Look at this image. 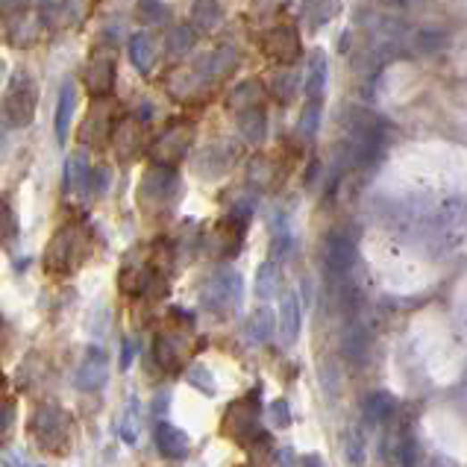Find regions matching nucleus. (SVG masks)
<instances>
[{"mask_svg":"<svg viewBox=\"0 0 467 467\" xmlns=\"http://www.w3.org/2000/svg\"><path fill=\"white\" fill-rule=\"evenodd\" d=\"M347 121H350V129H344V133H347L344 154H347L350 165H356V168L373 165L385 147V124L377 115L362 112V109H350Z\"/></svg>","mask_w":467,"mask_h":467,"instance_id":"1","label":"nucleus"},{"mask_svg":"<svg viewBox=\"0 0 467 467\" xmlns=\"http://www.w3.org/2000/svg\"><path fill=\"white\" fill-rule=\"evenodd\" d=\"M29 435L38 444V450L54 453V455H68L74 435H71V414L59 409L54 403L38 405L29 418Z\"/></svg>","mask_w":467,"mask_h":467,"instance_id":"2","label":"nucleus"},{"mask_svg":"<svg viewBox=\"0 0 467 467\" xmlns=\"http://www.w3.org/2000/svg\"><path fill=\"white\" fill-rule=\"evenodd\" d=\"M259 418H262V403H259V388L245 394V397L232 400L223 412V421H221V432L223 438L238 444L241 450H250L253 444L259 441Z\"/></svg>","mask_w":467,"mask_h":467,"instance_id":"3","label":"nucleus"},{"mask_svg":"<svg viewBox=\"0 0 467 467\" xmlns=\"http://www.w3.org/2000/svg\"><path fill=\"white\" fill-rule=\"evenodd\" d=\"M88 256V241L83 236V229L77 227H63L50 238V245L45 250V271L50 277H68L74 273Z\"/></svg>","mask_w":467,"mask_h":467,"instance_id":"4","label":"nucleus"},{"mask_svg":"<svg viewBox=\"0 0 467 467\" xmlns=\"http://www.w3.org/2000/svg\"><path fill=\"white\" fill-rule=\"evenodd\" d=\"M177 314L179 321H171L154 341V356L165 373H179L186 368V359L191 353V318L182 312Z\"/></svg>","mask_w":467,"mask_h":467,"instance_id":"5","label":"nucleus"},{"mask_svg":"<svg viewBox=\"0 0 467 467\" xmlns=\"http://www.w3.org/2000/svg\"><path fill=\"white\" fill-rule=\"evenodd\" d=\"M179 200V177L171 171V165H156L145 171L141 177V186H138V203L145 212H154V209H174Z\"/></svg>","mask_w":467,"mask_h":467,"instance_id":"6","label":"nucleus"},{"mask_svg":"<svg viewBox=\"0 0 467 467\" xmlns=\"http://www.w3.org/2000/svg\"><path fill=\"white\" fill-rule=\"evenodd\" d=\"M203 306L215 314H229L241 306L245 300V279H241L238 271L232 268H223L212 277L206 286H203Z\"/></svg>","mask_w":467,"mask_h":467,"instance_id":"7","label":"nucleus"},{"mask_svg":"<svg viewBox=\"0 0 467 467\" xmlns=\"http://www.w3.org/2000/svg\"><path fill=\"white\" fill-rule=\"evenodd\" d=\"M38 106V86L29 74H18L13 86L6 88L4 97V115L9 127H27L33 124Z\"/></svg>","mask_w":467,"mask_h":467,"instance_id":"8","label":"nucleus"},{"mask_svg":"<svg viewBox=\"0 0 467 467\" xmlns=\"http://www.w3.org/2000/svg\"><path fill=\"white\" fill-rule=\"evenodd\" d=\"M245 227H247V218L236 215V212H229L227 218L218 221L215 227L206 232V241H203V247L212 259H229L236 256L241 241H245Z\"/></svg>","mask_w":467,"mask_h":467,"instance_id":"9","label":"nucleus"},{"mask_svg":"<svg viewBox=\"0 0 467 467\" xmlns=\"http://www.w3.org/2000/svg\"><path fill=\"white\" fill-rule=\"evenodd\" d=\"M115 109L118 104L112 97H95V106L88 109V115L79 127V141L91 147H104L106 141H112V133H115Z\"/></svg>","mask_w":467,"mask_h":467,"instance_id":"10","label":"nucleus"},{"mask_svg":"<svg viewBox=\"0 0 467 467\" xmlns=\"http://www.w3.org/2000/svg\"><path fill=\"white\" fill-rule=\"evenodd\" d=\"M191 138H195V124H191V121H171L165 133L156 138L150 156H154V162H159V165H174V162H179L188 154Z\"/></svg>","mask_w":467,"mask_h":467,"instance_id":"11","label":"nucleus"},{"mask_svg":"<svg viewBox=\"0 0 467 467\" xmlns=\"http://www.w3.org/2000/svg\"><path fill=\"white\" fill-rule=\"evenodd\" d=\"M262 54H265L271 63H277L279 68H291L294 63H300L303 56V42L300 33L294 27H273L262 38Z\"/></svg>","mask_w":467,"mask_h":467,"instance_id":"12","label":"nucleus"},{"mask_svg":"<svg viewBox=\"0 0 467 467\" xmlns=\"http://www.w3.org/2000/svg\"><path fill=\"white\" fill-rule=\"evenodd\" d=\"M118 59L112 47H97L88 59L86 68V88L91 97H109L115 88V74H118Z\"/></svg>","mask_w":467,"mask_h":467,"instance_id":"13","label":"nucleus"},{"mask_svg":"<svg viewBox=\"0 0 467 467\" xmlns=\"http://www.w3.org/2000/svg\"><path fill=\"white\" fill-rule=\"evenodd\" d=\"M323 262H327V271L332 279H344L356 265V241L344 232H332L327 238V253H323Z\"/></svg>","mask_w":467,"mask_h":467,"instance_id":"14","label":"nucleus"},{"mask_svg":"<svg viewBox=\"0 0 467 467\" xmlns=\"http://www.w3.org/2000/svg\"><path fill=\"white\" fill-rule=\"evenodd\" d=\"M109 379V356L100 347H88L83 362H79L77 368V377H74V385L79 391H100Z\"/></svg>","mask_w":467,"mask_h":467,"instance_id":"15","label":"nucleus"},{"mask_svg":"<svg viewBox=\"0 0 467 467\" xmlns=\"http://www.w3.org/2000/svg\"><path fill=\"white\" fill-rule=\"evenodd\" d=\"M154 441H156V450H159L162 459L182 462L191 453V438L179 429V426L171 423V421H156V426H154Z\"/></svg>","mask_w":467,"mask_h":467,"instance_id":"16","label":"nucleus"},{"mask_svg":"<svg viewBox=\"0 0 467 467\" xmlns=\"http://www.w3.org/2000/svg\"><path fill=\"white\" fill-rule=\"evenodd\" d=\"M141 138H145V124L138 118H121L112 133V147L121 156V162H133L141 150Z\"/></svg>","mask_w":467,"mask_h":467,"instance_id":"17","label":"nucleus"},{"mask_svg":"<svg viewBox=\"0 0 467 467\" xmlns=\"http://www.w3.org/2000/svg\"><path fill=\"white\" fill-rule=\"evenodd\" d=\"M156 282V271L150 262L145 259H133L129 256L124 262V268H121V277H118V286L124 294H133V297H138V294H145L150 286Z\"/></svg>","mask_w":467,"mask_h":467,"instance_id":"18","label":"nucleus"},{"mask_svg":"<svg viewBox=\"0 0 467 467\" xmlns=\"http://www.w3.org/2000/svg\"><path fill=\"white\" fill-rule=\"evenodd\" d=\"M394 414H397V400L388 391H373L362 403V418L371 426H385Z\"/></svg>","mask_w":467,"mask_h":467,"instance_id":"19","label":"nucleus"},{"mask_svg":"<svg viewBox=\"0 0 467 467\" xmlns=\"http://www.w3.org/2000/svg\"><path fill=\"white\" fill-rule=\"evenodd\" d=\"M327 79H329L327 56H323L321 50H314L312 63H309V71H306V83H303V91H306V97L314 100V104H321L323 95H327Z\"/></svg>","mask_w":467,"mask_h":467,"instance_id":"20","label":"nucleus"},{"mask_svg":"<svg viewBox=\"0 0 467 467\" xmlns=\"http://www.w3.org/2000/svg\"><path fill=\"white\" fill-rule=\"evenodd\" d=\"M236 127H238V133L241 138L247 141V145H262L268 136V115L259 109H247V112H238L236 115Z\"/></svg>","mask_w":467,"mask_h":467,"instance_id":"21","label":"nucleus"},{"mask_svg":"<svg viewBox=\"0 0 467 467\" xmlns=\"http://www.w3.org/2000/svg\"><path fill=\"white\" fill-rule=\"evenodd\" d=\"M74 106H77V86H74V83H65L63 91H59L56 118H54L56 141H59V145H65V138H68V127H71V118H74Z\"/></svg>","mask_w":467,"mask_h":467,"instance_id":"22","label":"nucleus"},{"mask_svg":"<svg viewBox=\"0 0 467 467\" xmlns=\"http://www.w3.org/2000/svg\"><path fill=\"white\" fill-rule=\"evenodd\" d=\"M300 323H303V314H300L297 294H286V297H282V306H279V335H282V341L286 344L297 341Z\"/></svg>","mask_w":467,"mask_h":467,"instance_id":"23","label":"nucleus"},{"mask_svg":"<svg viewBox=\"0 0 467 467\" xmlns=\"http://www.w3.org/2000/svg\"><path fill=\"white\" fill-rule=\"evenodd\" d=\"M91 179V162L86 150H74L65 159V188L68 191H83Z\"/></svg>","mask_w":467,"mask_h":467,"instance_id":"24","label":"nucleus"},{"mask_svg":"<svg viewBox=\"0 0 467 467\" xmlns=\"http://www.w3.org/2000/svg\"><path fill=\"white\" fill-rule=\"evenodd\" d=\"M273 329H277V321H273L271 309H256L245 323V338L250 344H268Z\"/></svg>","mask_w":467,"mask_h":467,"instance_id":"25","label":"nucleus"},{"mask_svg":"<svg viewBox=\"0 0 467 467\" xmlns=\"http://www.w3.org/2000/svg\"><path fill=\"white\" fill-rule=\"evenodd\" d=\"M335 13V0H303L300 4V21L306 29H321L323 24H329V18Z\"/></svg>","mask_w":467,"mask_h":467,"instance_id":"26","label":"nucleus"},{"mask_svg":"<svg viewBox=\"0 0 467 467\" xmlns=\"http://www.w3.org/2000/svg\"><path fill=\"white\" fill-rule=\"evenodd\" d=\"M262 100H265V88H262L259 79H247V83L236 86V91H232L229 97V109L236 112H247V109H259Z\"/></svg>","mask_w":467,"mask_h":467,"instance_id":"27","label":"nucleus"},{"mask_svg":"<svg viewBox=\"0 0 467 467\" xmlns=\"http://www.w3.org/2000/svg\"><path fill=\"white\" fill-rule=\"evenodd\" d=\"M129 59H133L136 71L147 74V71L154 68V63H156V42H154V36L136 33L133 38H129Z\"/></svg>","mask_w":467,"mask_h":467,"instance_id":"28","label":"nucleus"},{"mask_svg":"<svg viewBox=\"0 0 467 467\" xmlns=\"http://www.w3.org/2000/svg\"><path fill=\"white\" fill-rule=\"evenodd\" d=\"M279 282H282V268L277 259H268L262 262L259 271H256V297L262 300H271L279 294Z\"/></svg>","mask_w":467,"mask_h":467,"instance_id":"29","label":"nucleus"},{"mask_svg":"<svg viewBox=\"0 0 467 467\" xmlns=\"http://www.w3.org/2000/svg\"><path fill=\"white\" fill-rule=\"evenodd\" d=\"M191 15H195V27L203 29V33H212V29H218V24L223 21V9L218 0H195Z\"/></svg>","mask_w":467,"mask_h":467,"instance_id":"30","label":"nucleus"},{"mask_svg":"<svg viewBox=\"0 0 467 467\" xmlns=\"http://www.w3.org/2000/svg\"><path fill=\"white\" fill-rule=\"evenodd\" d=\"M344 459H347L353 467H362L364 459H368V438H364V432L359 426H353V429L344 432Z\"/></svg>","mask_w":467,"mask_h":467,"instance_id":"31","label":"nucleus"},{"mask_svg":"<svg viewBox=\"0 0 467 467\" xmlns=\"http://www.w3.org/2000/svg\"><path fill=\"white\" fill-rule=\"evenodd\" d=\"M195 42H197V36H195V29L191 27H186V24H179V27H174L168 33V54L174 56V59H182L186 54H191V47H195Z\"/></svg>","mask_w":467,"mask_h":467,"instance_id":"32","label":"nucleus"},{"mask_svg":"<svg viewBox=\"0 0 467 467\" xmlns=\"http://www.w3.org/2000/svg\"><path fill=\"white\" fill-rule=\"evenodd\" d=\"M297 133L312 141L314 136L321 133V104H314V100H309L306 106H303L300 112V121H297Z\"/></svg>","mask_w":467,"mask_h":467,"instance_id":"33","label":"nucleus"},{"mask_svg":"<svg viewBox=\"0 0 467 467\" xmlns=\"http://www.w3.org/2000/svg\"><path fill=\"white\" fill-rule=\"evenodd\" d=\"M186 382L195 385L200 394H206V397H215L218 394V385H215V377H212L209 368H203V364H191L186 371Z\"/></svg>","mask_w":467,"mask_h":467,"instance_id":"34","label":"nucleus"},{"mask_svg":"<svg viewBox=\"0 0 467 467\" xmlns=\"http://www.w3.org/2000/svg\"><path fill=\"white\" fill-rule=\"evenodd\" d=\"M121 438H124L129 446L138 444V400L129 397L127 409H124V418H121V426H118Z\"/></svg>","mask_w":467,"mask_h":467,"instance_id":"35","label":"nucleus"},{"mask_svg":"<svg viewBox=\"0 0 467 467\" xmlns=\"http://www.w3.org/2000/svg\"><path fill=\"white\" fill-rule=\"evenodd\" d=\"M297 86H300V79L294 71H282V74H277L271 79V91H273V97L279 100V104H288V100L297 95Z\"/></svg>","mask_w":467,"mask_h":467,"instance_id":"36","label":"nucleus"},{"mask_svg":"<svg viewBox=\"0 0 467 467\" xmlns=\"http://www.w3.org/2000/svg\"><path fill=\"white\" fill-rule=\"evenodd\" d=\"M368 332H364V327H350V332H347V338H344V353H347L350 359H356V362H362L364 359V353H368Z\"/></svg>","mask_w":467,"mask_h":467,"instance_id":"37","label":"nucleus"},{"mask_svg":"<svg viewBox=\"0 0 467 467\" xmlns=\"http://www.w3.org/2000/svg\"><path fill=\"white\" fill-rule=\"evenodd\" d=\"M68 6H71V0H38V13H42V21L50 24V27L68 21Z\"/></svg>","mask_w":467,"mask_h":467,"instance_id":"38","label":"nucleus"},{"mask_svg":"<svg viewBox=\"0 0 467 467\" xmlns=\"http://www.w3.org/2000/svg\"><path fill=\"white\" fill-rule=\"evenodd\" d=\"M138 18L147 24H159L165 18V6L162 0H138Z\"/></svg>","mask_w":467,"mask_h":467,"instance_id":"39","label":"nucleus"},{"mask_svg":"<svg viewBox=\"0 0 467 467\" xmlns=\"http://www.w3.org/2000/svg\"><path fill=\"white\" fill-rule=\"evenodd\" d=\"M271 421L273 426H279V429H286V426H291V409H288V400H273L271 403Z\"/></svg>","mask_w":467,"mask_h":467,"instance_id":"40","label":"nucleus"},{"mask_svg":"<svg viewBox=\"0 0 467 467\" xmlns=\"http://www.w3.org/2000/svg\"><path fill=\"white\" fill-rule=\"evenodd\" d=\"M13 423H15V405H13V400H6L4 403V426H0V441H4V444H9Z\"/></svg>","mask_w":467,"mask_h":467,"instance_id":"41","label":"nucleus"},{"mask_svg":"<svg viewBox=\"0 0 467 467\" xmlns=\"http://www.w3.org/2000/svg\"><path fill=\"white\" fill-rule=\"evenodd\" d=\"M136 350H138V344H136L133 338H127V341H124V347H121V371H127L129 364H133Z\"/></svg>","mask_w":467,"mask_h":467,"instance_id":"42","label":"nucleus"},{"mask_svg":"<svg viewBox=\"0 0 467 467\" xmlns=\"http://www.w3.org/2000/svg\"><path fill=\"white\" fill-rule=\"evenodd\" d=\"M29 0H0V6H4V15L6 18H15V15H24Z\"/></svg>","mask_w":467,"mask_h":467,"instance_id":"43","label":"nucleus"},{"mask_svg":"<svg viewBox=\"0 0 467 467\" xmlns=\"http://www.w3.org/2000/svg\"><path fill=\"white\" fill-rule=\"evenodd\" d=\"M13 236H15V215H13V209L4 206V238L13 241Z\"/></svg>","mask_w":467,"mask_h":467,"instance_id":"44","label":"nucleus"},{"mask_svg":"<svg viewBox=\"0 0 467 467\" xmlns=\"http://www.w3.org/2000/svg\"><path fill=\"white\" fill-rule=\"evenodd\" d=\"M300 467H323V462H321V455H303Z\"/></svg>","mask_w":467,"mask_h":467,"instance_id":"45","label":"nucleus"},{"mask_svg":"<svg viewBox=\"0 0 467 467\" xmlns=\"http://www.w3.org/2000/svg\"><path fill=\"white\" fill-rule=\"evenodd\" d=\"M382 6H388V9H409L412 0H379Z\"/></svg>","mask_w":467,"mask_h":467,"instance_id":"46","label":"nucleus"},{"mask_svg":"<svg viewBox=\"0 0 467 467\" xmlns=\"http://www.w3.org/2000/svg\"><path fill=\"white\" fill-rule=\"evenodd\" d=\"M279 462H282V467H291V462H294V453H291V446H282V455H279Z\"/></svg>","mask_w":467,"mask_h":467,"instance_id":"47","label":"nucleus"}]
</instances>
